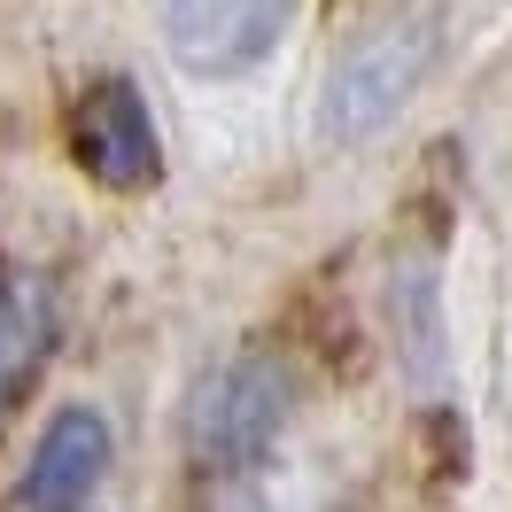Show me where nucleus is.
Returning <instances> with one entry per match:
<instances>
[{
	"instance_id": "7ed1b4c3",
	"label": "nucleus",
	"mask_w": 512,
	"mask_h": 512,
	"mask_svg": "<svg viewBox=\"0 0 512 512\" xmlns=\"http://www.w3.org/2000/svg\"><path fill=\"white\" fill-rule=\"evenodd\" d=\"M303 0H163V47L187 78H249L288 47Z\"/></svg>"
},
{
	"instance_id": "20e7f679",
	"label": "nucleus",
	"mask_w": 512,
	"mask_h": 512,
	"mask_svg": "<svg viewBox=\"0 0 512 512\" xmlns=\"http://www.w3.org/2000/svg\"><path fill=\"white\" fill-rule=\"evenodd\" d=\"M109 419L94 404H63V412L39 427L32 458L16 474V505L24 512H86L94 505L101 474H109Z\"/></svg>"
},
{
	"instance_id": "f03ea898",
	"label": "nucleus",
	"mask_w": 512,
	"mask_h": 512,
	"mask_svg": "<svg viewBox=\"0 0 512 512\" xmlns=\"http://www.w3.org/2000/svg\"><path fill=\"white\" fill-rule=\"evenodd\" d=\"M295 404H303V388H295L288 357H272V350L225 357L218 373L194 388V412H187L194 458H202L210 474H256V466L280 450Z\"/></svg>"
},
{
	"instance_id": "423d86ee",
	"label": "nucleus",
	"mask_w": 512,
	"mask_h": 512,
	"mask_svg": "<svg viewBox=\"0 0 512 512\" xmlns=\"http://www.w3.org/2000/svg\"><path fill=\"white\" fill-rule=\"evenodd\" d=\"M388 319H396L404 365H412L419 381H435V365H443V303H435V272H427L419 256L396 272V288H388Z\"/></svg>"
},
{
	"instance_id": "0eeeda50",
	"label": "nucleus",
	"mask_w": 512,
	"mask_h": 512,
	"mask_svg": "<svg viewBox=\"0 0 512 512\" xmlns=\"http://www.w3.org/2000/svg\"><path fill=\"white\" fill-rule=\"evenodd\" d=\"M32 342H39V295L24 288L16 272H0V396H8V381L24 373Z\"/></svg>"
},
{
	"instance_id": "f257e3e1",
	"label": "nucleus",
	"mask_w": 512,
	"mask_h": 512,
	"mask_svg": "<svg viewBox=\"0 0 512 512\" xmlns=\"http://www.w3.org/2000/svg\"><path fill=\"white\" fill-rule=\"evenodd\" d=\"M443 39L450 32H443L435 8H396L373 32H357L350 47H342V63L326 70V86H319V140H334V148L373 140V132L435 78Z\"/></svg>"
},
{
	"instance_id": "39448f33",
	"label": "nucleus",
	"mask_w": 512,
	"mask_h": 512,
	"mask_svg": "<svg viewBox=\"0 0 512 512\" xmlns=\"http://www.w3.org/2000/svg\"><path fill=\"white\" fill-rule=\"evenodd\" d=\"M78 163L101 187H156L163 148H156V109L132 78H101L78 101Z\"/></svg>"
}]
</instances>
